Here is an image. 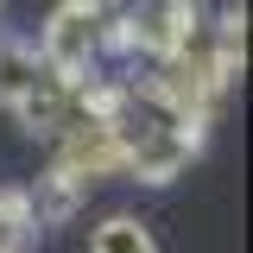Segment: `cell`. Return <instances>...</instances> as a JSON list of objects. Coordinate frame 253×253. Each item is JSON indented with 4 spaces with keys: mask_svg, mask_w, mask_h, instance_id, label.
<instances>
[{
    "mask_svg": "<svg viewBox=\"0 0 253 253\" xmlns=\"http://www.w3.org/2000/svg\"><path fill=\"white\" fill-rule=\"evenodd\" d=\"M32 234H38V228H32L26 190H6V184H0V241H6V247H26Z\"/></svg>",
    "mask_w": 253,
    "mask_h": 253,
    "instance_id": "6",
    "label": "cell"
},
{
    "mask_svg": "<svg viewBox=\"0 0 253 253\" xmlns=\"http://www.w3.org/2000/svg\"><path fill=\"white\" fill-rule=\"evenodd\" d=\"M89 253H158V241L139 215H108V221H95Z\"/></svg>",
    "mask_w": 253,
    "mask_h": 253,
    "instance_id": "5",
    "label": "cell"
},
{
    "mask_svg": "<svg viewBox=\"0 0 253 253\" xmlns=\"http://www.w3.org/2000/svg\"><path fill=\"white\" fill-rule=\"evenodd\" d=\"M203 152V133H139L121 146V177H139V184H171L184 177L190 158Z\"/></svg>",
    "mask_w": 253,
    "mask_h": 253,
    "instance_id": "2",
    "label": "cell"
},
{
    "mask_svg": "<svg viewBox=\"0 0 253 253\" xmlns=\"http://www.w3.org/2000/svg\"><path fill=\"white\" fill-rule=\"evenodd\" d=\"M108 44H114V19L89 13L83 0H63L57 13L38 32V57L63 70V76H83V70H108Z\"/></svg>",
    "mask_w": 253,
    "mask_h": 253,
    "instance_id": "1",
    "label": "cell"
},
{
    "mask_svg": "<svg viewBox=\"0 0 253 253\" xmlns=\"http://www.w3.org/2000/svg\"><path fill=\"white\" fill-rule=\"evenodd\" d=\"M83 196H89V184H76L70 171H57V165H51V171H44V177L26 190V203H32V228H63V221L83 209Z\"/></svg>",
    "mask_w": 253,
    "mask_h": 253,
    "instance_id": "3",
    "label": "cell"
},
{
    "mask_svg": "<svg viewBox=\"0 0 253 253\" xmlns=\"http://www.w3.org/2000/svg\"><path fill=\"white\" fill-rule=\"evenodd\" d=\"M44 70H51V63L38 57V44H26V38H0V108H19V101L44 83Z\"/></svg>",
    "mask_w": 253,
    "mask_h": 253,
    "instance_id": "4",
    "label": "cell"
}]
</instances>
